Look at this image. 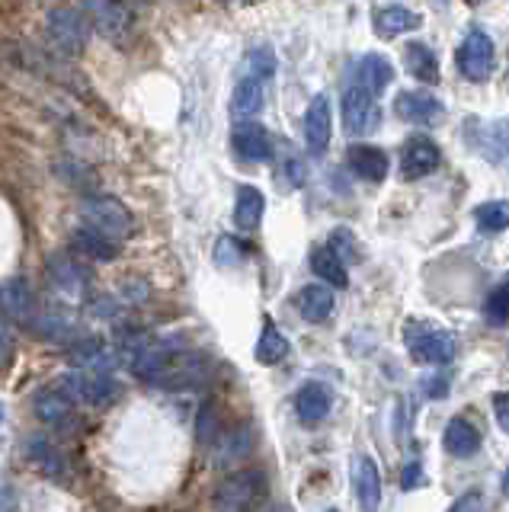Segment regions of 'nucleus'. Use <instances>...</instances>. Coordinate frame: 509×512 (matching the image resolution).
<instances>
[{"instance_id": "obj_15", "label": "nucleus", "mask_w": 509, "mask_h": 512, "mask_svg": "<svg viewBox=\"0 0 509 512\" xmlns=\"http://www.w3.org/2000/svg\"><path fill=\"white\" fill-rule=\"evenodd\" d=\"M71 394L68 391H55V388H45L33 397V410L45 426H55V429H65L74 420V404H71Z\"/></svg>"}, {"instance_id": "obj_2", "label": "nucleus", "mask_w": 509, "mask_h": 512, "mask_svg": "<svg viewBox=\"0 0 509 512\" xmlns=\"http://www.w3.org/2000/svg\"><path fill=\"white\" fill-rule=\"evenodd\" d=\"M404 343L410 349L413 362H420V365H449L458 352L455 336L436 324H426V320H410V324H404Z\"/></svg>"}, {"instance_id": "obj_27", "label": "nucleus", "mask_w": 509, "mask_h": 512, "mask_svg": "<svg viewBox=\"0 0 509 512\" xmlns=\"http://www.w3.org/2000/svg\"><path fill=\"white\" fill-rule=\"evenodd\" d=\"M295 407H298V416L305 423H321L330 413V391L317 381L301 384V391L295 397Z\"/></svg>"}, {"instance_id": "obj_34", "label": "nucleus", "mask_w": 509, "mask_h": 512, "mask_svg": "<svg viewBox=\"0 0 509 512\" xmlns=\"http://www.w3.org/2000/svg\"><path fill=\"white\" fill-rule=\"evenodd\" d=\"M244 260H247V244H244V240H237L231 234L218 237V244H215V263L221 269H234V266H241Z\"/></svg>"}, {"instance_id": "obj_25", "label": "nucleus", "mask_w": 509, "mask_h": 512, "mask_svg": "<svg viewBox=\"0 0 509 512\" xmlns=\"http://www.w3.org/2000/svg\"><path fill=\"white\" fill-rule=\"evenodd\" d=\"M295 301H298L301 317L311 320V324H324V320L333 314V308H337V298H333L327 285H305Z\"/></svg>"}, {"instance_id": "obj_38", "label": "nucleus", "mask_w": 509, "mask_h": 512, "mask_svg": "<svg viewBox=\"0 0 509 512\" xmlns=\"http://www.w3.org/2000/svg\"><path fill=\"white\" fill-rule=\"evenodd\" d=\"M330 247L337 250L343 260H356V237H353V231H346V228H337L330 234Z\"/></svg>"}, {"instance_id": "obj_37", "label": "nucleus", "mask_w": 509, "mask_h": 512, "mask_svg": "<svg viewBox=\"0 0 509 512\" xmlns=\"http://www.w3.org/2000/svg\"><path fill=\"white\" fill-rule=\"evenodd\" d=\"M221 420H218V410H215V404L209 400L202 410H199V426H196V436H199V442L202 445H212V442H218V436H221Z\"/></svg>"}, {"instance_id": "obj_33", "label": "nucleus", "mask_w": 509, "mask_h": 512, "mask_svg": "<svg viewBox=\"0 0 509 512\" xmlns=\"http://www.w3.org/2000/svg\"><path fill=\"white\" fill-rule=\"evenodd\" d=\"M474 221L477 228H481L484 234H500L509 228V202L503 199H493V202H484L474 208Z\"/></svg>"}, {"instance_id": "obj_16", "label": "nucleus", "mask_w": 509, "mask_h": 512, "mask_svg": "<svg viewBox=\"0 0 509 512\" xmlns=\"http://www.w3.org/2000/svg\"><path fill=\"white\" fill-rule=\"evenodd\" d=\"M4 317L20 320L23 327H33V320L39 317L33 285H29L26 279H7V285H4Z\"/></svg>"}, {"instance_id": "obj_46", "label": "nucleus", "mask_w": 509, "mask_h": 512, "mask_svg": "<svg viewBox=\"0 0 509 512\" xmlns=\"http://www.w3.org/2000/svg\"><path fill=\"white\" fill-rule=\"evenodd\" d=\"M276 512H285V509H276Z\"/></svg>"}, {"instance_id": "obj_42", "label": "nucleus", "mask_w": 509, "mask_h": 512, "mask_svg": "<svg viewBox=\"0 0 509 512\" xmlns=\"http://www.w3.org/2000/svg\"><path fill=\"white\" fill-rule=\"evenodd\" d=\"M445 384H449V381H445V378L426 381V394H429V397H445Z\"/></svg>"}, {"instance_id": "obj_32", "label": "nucleus", "mask_w": 509, "mask_h": 512, "mask_svg": "<svg viewBox=\"0 0 509 512\" xmlns=\"http://www.w3.org/2000/svg\"><path fill=\"white\" fill-rule=\"evenodd\" d=\"M276 154H279V160H276V170H279V180L289 186V189H298V186H305V180H308V170H305V160H301L298 154H295V148L292 144H276Z\"/></svg>"}, {"instance_id": "obj_35", "label": "nucleus", "mask_w": 509, "mask_h": 512, "mask_svg": "<svg viewBox=\"0 0 509 512\" xmlns=\"http://www.w3.org/2000/svg\"><path fill=\"white\" fill-rule=\"evenodd\" d=\"M276 71V55L273 48H253V52H247L244 64H241V74H253V77H263L269 80Z\"/></svg>"}, {"instance_id": "obj_4", "label": "nucleus", "mask_w": 509, "mask_h": 512, "mask_svg": "<svg viewBox=\"0 0 509 512\" xmlns=\"http://www.w3.org/2000/svg\"><path fill=\"white\" fill-rule=\"evenodd\" d=\"M378 93H372L365 84H356L353 87H346L343 93V122H346V132L349 135H372L375 128L381 125V106L375 100Z\"/></svg>"}, {"instance_id": "obj_7", "label": "nucleus", "mask_w": 509, "mask_h": 512, "mask_svg": "<svg viewBox=\"0 0 509 512\" xmlns=\"http://www.w3.org/2000/svg\"><path fill=\"white\" fill-rule=\"evenodd\" d=\"M81 218L84 224H93L97 231L109 234V237H122L132 231V212L125 208L122 202L109 199V196H97V199H87L81 205Z\"/></svg>"}, {"instance_id": "obj_26", "label": "nucleus", "mask_w": 509, "mask_h": 512, "mask_svg": "<svg viewBox=\"0 0 509 512\" xmlns=\"http://www.w3.org/2000/svg\"><path fill=\"white\" fill-rule=\"evenodd\" d=\"M266 212V199L257 186H241L237 189V205H234V224L241 231H257Z\"/></svg>"}, {"instance_id": "obj_12", "label": "nucleus", "mask_w": 509, "mask_h": 512, "mask_svg": "<svg viewBox=\"0 0 509 512\" xmlns=\"http://www.w3.org/2000/svg\"><path fill=\"white\" fill-rule=\"evenodd\" d=\"M81 4L103 36H109V39L129 36V10H125L119 0H81Z\"/></svg>"}, {"instance_id": "obj_30", "label": "nucleus", "mask_w": 509, "mask_h": 512, "mask_svg": "<svg viewBox=\"0 0 509 512\" xmlns=\"http://www.w3.org/2000/svg\"><path fill=\"white\" fill-rule=\"evenodd\" d=\"M311 269H314V276H321L324 282H330L333 288H346L349 285V276H346V260L343 256L333 250L330 244L321 247V250H314L311 256Z\"/></svg>"}, {"instance_id": "obj_11", "label": "nucleus", "mask_w": 509, "mask_h": 512, "mask_svg": "<svg viewBox=\"0 0 509 512\" xmlns=\"http://www.w3.org/2000/svg\"><path fill=\"white\" fill-rule=\"evenodd\" d=\"M439 160H442V151H439V144L433 138H410L404 144V154H401V173L407 176V180H420V176L426 173H433L439 167Z\"/></svg>"}, {"instance_id": "obj_14", "label": "nucleus", "mask_w": 509, "mask_h": 512, "mask_svg": "<svg viewBox=\"0 0 509 512\" xmlns=\"http://www.w3.org/2000/svg\"><path fill=\"white\" fill-rule=\"evenodd\" d=\"M266 103V80L263 77H253V74H241L234 84L231 93V112L234 119H257L263 112Z\"/></svg>"}, {"instance_id": "obj_3", "label": "nucleus", "mask_w": 509, "mask_h": 512, "mask_svg": "<svg viewBox=\"0 0 509 512\" xmlns=\"http://www.w3.org/2000/svg\"><path fill=\"white\" fill-rule=\"evenodd\" d=\"M45 36H49L52 48L61 55H81L90 42V23L84 13L71 7H55L45 16Z\"/></svg>"}, {"instance_id": "obj_22", "label": "nucleus", "mask_w": 509, "mask_h": 512, "mask_svg": "<svg viewBox=\"0 0 509 512\" xmlns=\"http://www.w3.org/2000/svg\"><path fill=\"white\" fill-rule=\"evenodd\" d=\"M420 26H423V16L401 4L375 10V32L381 39H397V36H404V32H417Z\"/></svg>"}, {"instance_id": "obj_8", "label": "nucleus", "mask_w": 509, "mask_h": 512, "mask_svg": "<svg viewBox=\"0 0 509 512\" xmlns=\"http://www.w3.org/2000/svg\"><path fill=\"white\" fill-rule=\"evenodd\" d=\"M231 148L241 160H250V164H263V160L276 154L273 138H269V132L257 119H237L231 132Z\"/></svg>"}, {"instance_id": "obj_5", "label": "nucleus", "mask_w": 509, "mask_h": 512, "mask_svg": "<svg viewBox=\"0 0 509 512\" xmlns=\"http://www.w3.org/2000/svg\"><path fill=\"white\" fill-rule=\"evenodd\" d=\"M61 384H65V391L74 400H81L87 407H109L122 391L119 381L100 372V368H90V372H68L61 378Z\"/></svg>"}, {"instance_id": "obj_1", "label": "nucleus", "mask_w": 509, "mask_h": 512, "mask_svg": "<svg viewBox=\"0 0 509 512\" xmlns=\"http://www.w3.org/2000/svg\"><path fill=\"white\" fill-rule=\"evenodd\" d=\"M266 474L260 468H244L228 474L212 493V512H253L266 500Z\"/></svg>"}, {"instance_id": "obj_23", "label": "nucleus", "mask_w": 509, "mask_h": 512, "mask_svg": "<svg viewBox=\"0 0 509 512\" xmlns=\"http://www.w3.org/2000/svg\"><path fill=\"white\" fill-rule=\"evenodd\" d=\"M250 448H253V429L247 423H237L234 429L228 432H221L218 442H215V464H234V461H241L250 455Z\"/></svg>"}, {"instance_id": "obj_19", "label": "nucleus", "mask_w": 509, "mask_h": 512, "mask_svg": "<svg viewBox=\"0 0 509 512\" xmlns=\"http://www.w3.org/2000/svg\"><path fill=\"white\" fill-rule=\"evenodd\" d=\"M71 247H74V253H84V256H90V260H100V263H109V260H116V256H119V240L97 231L93 224H81V228H74Z\"/></svg>"}, {"instance_id": "obj_39", "label": "nucleus", "mask_w": 509, "mask_h": 512, "mask_svg": "<svg viewBox=\"0 0 509 512\" xmlns=\"http://www.w3.org/2000/svg\"><path fill=\"white\" fill-rule=\"evenodd\" d=\"M484 509H487V500H484V493H481V490L461 493L458 500L449 506V512H484Z\"/></svg>"}, {"instance_id": "obj_13", "label": "nucleus", "mask_w": 509, "mask_h": 512, "mask_svg": "<svg viewBox=\"0 0 509 512\" xmlns=\"http://www.w3.org/2000/svg\"><path fill=\"white\" fill-rule=\"evenodd\" d=\"M353 490H356V503L362 512H378V506H381V474H378V464L369 455H359L353 461Z\"/></svg>"}, {"instance_id": "obj_43", "label": "nucleus", "mask_w": 509, "mask_h": 512, "mask_svg": "<svg viewBox=\"0 0 509 512\" xmlns=\"http://www.w3.org/2000/svg\"><path fill=\"white\" fill-rule=\"evenodd\" d=\"M503 496L509 500V468H506V474H503Z\"/></svg>"}, {"instance_id": "obj_18", "label": "nucleus", "mask_w": 509, "mask_h": 512, "mask_svg": "<svg viewBox=\"0 0 509 512\" xmlns=\"http://www.w3.org/2000/svg\"><path fill=\"white\" fill-rule=\"evenodd\" d=\"M49 276L65 295H84V288L90 282L87 266H81L71 253H52L49 256Z\"/></svg>"}, {"instance_id": "obj_20", "label": "nucleus", "mask_w": 509, "mask_h": 512, "mask_svg": "<svg viewBox=\"0 0 509 512\" xmlns=\"http://www.w3.org/2000/svg\"><path fill=\"white\" fill-rule=\"evenodd\" d=\"M333 135V109L327 96H314L308 112H305V138H308V148L314 154H321Z\"/></svg>"}, {"instance_id": "obj_28", "label": "nucleus", "mask_w": 509, "mask_h": 512, "mask_svg": "<svg viewBox=\"0 0 509 512\" xmlns=\"http://www.w3.org/2000/svg\"><path fill=\"white\" fill-rule=\"evenodd\" d=\"M356 80L359 84H365L372 93H385L388 90V84L394 80V64L385 58V55H378V52H372V55H365L362 61H359V74H356Z\"/></svg>"}, {"instance_id": "obj_40", "label": "nucleus", "mask_w": 509, "mask_h": 512, "mask_svg": "<svg viewBox=\"0 0 509 512\" xmlns=\"http://www.w3.org/2000/svg\"><path fill=\"white\" fill-rule=\"evenodd\" d=\"M423 484V468H420V461H410L404 474H401V487L404 490H417Z\"/></svg>"}, {"instance_id": "obj_9", "label": "nucleus", "mask_w": 509, "mask_h": 512, "mask_svg": "<svg viewBox=\"0 0 509 512\" xmlns=\"http://www.w3.org/2000/svg\"><path fill=\"white\" fill-rule=\"evenodd\" d=\"M471 141L490 164L509 167V119H493L487 125H471Z\"/></svg>"}, {"instance_id": "obj_21", "label": "nucleus", "mask_w": 509, "mask_h": 512, "mask_svg": "<svg viewBox=\"0 0 509 512\" xmlns=\"http://www.w3.org/2000/svg\"><path fill=\"white\" fill-rule=\"evenodd\" d=\"M23 452H26V458L33 461L45 477H52V480H65L68 477L65 455H61L45 436H29L26 445H23Z\"/></svg>"}, {"instance_id": "obj_31", "label": "nucleus", "mask_w": 509, "mask_h": 512, "mask_svg": "<svg viewBox=\"0 0 509 512\" xmlns=\"http://www.w3.org/2000/svg\"><path fill=\"white\" fill-rule=\"evenodd\" d=\"M289 352H292V346L282 336V330L273 324V320H263V333L257 340V362L260 365H279Z\"/></svg>"}, {"instance_id": "obj_10", "label": "nucleus", "mask_w": 509, "mask_h": 512, "mask_svg": "<svg viewBox=\"0 0 509 512\" xmlns=\"http://www.w3.org/2000/svg\"><path fill=\"white\" fill-rule=\"evenodd\" d=\"M394 112H397V116H401L404 122H413V125H439L442 116H445V106L436 100L433 93L404 90L401 96H397Z\"/></svg>"}, {"instance_id": "obj_45", "label": "nucleus", "mask_w": 509, "mask_h": 512, "mask_svg": "<svg viewBox=\"0 0 509 512\" xmlns=\"http://www.w3.org/2000/svg\"><path fill=\"white\" fill-rule=\"evenodd\" d=\"M324 512H337V509H324Z\"/></svg>"}, {"instance_id": "obj_44", "label": "nucleus", "mask_w": 509, "mask_h": 512, "mask_svg": "<svg viewBox=\"0 0 509 512\" xmlns=\"http://www.w3.org/2000/svg\"><path fill=\"white\" fill-rule=\"evenodd\" d=\"M218 4H228V0H218Z\"/></svg>"}, {"instance_id": "obj_36", "label": "nucleus", "mask_w": 509, "mask_h": 512, "mask_svg": "<svg viewBox=\"0 0 509 512\" xmlns=\"http://www.w3.org/2000/svg\"><path fill=\"white\" fill-rule=\"evenodd\" d=\"M484 314H487L490 324H509V282L493 288L487 304H484Z\"/></svg>"}, {"instance_id": "obj_6", "label": "nucleus", "mask_w": 509, "mask_h": 512, "mask_svg": "<svg viewBox=\"0 0 509 512\" xmlns=\"http://www.w3.org/2000/svg\"><path fill=\"white\" fill-rule=\"evenodd\" d=\"M455 61H458L461 74L474 80V84H481V80H487L493 74V68H497V48H493V39L487 32L474 29L465 36V42H461Z\"/></svg>"}, {"instance_id": "obj_41", "label": "nucleus", "mask_w": 509, "mask_h": 512, "mask_svg": "<svg viewBox=\"0 0 509 512\" xmlns=\"http://www.w3.org/2000/svg\"><path fill=\"white\" fill-rule=\"evenodd\" d=\"M493 413H497V426L509 432V394H493Z\"/></svg>"}, {"instance_id": "obj_24", "label": "nucleus", "mask_w": 509, "mask_h": 512, "mask_svg": "<svg viewBox=\"0 0 509 512\" xmlns=\"http://www.w3.org/2000/svg\"><path fill=\"white\" fill-rule=\"evenodd\" d=\"M442 445L452 458H471L481 452V432H477L468 420H452L442 432Z\"/></svg>"}, {"instance_id": "obj_17", "label": "nucleus", "mask_w": 509, "mask_h": 512, "mask_svg": "<svg viewBox=\"0 0 509 512\" xmlns=\"http://www.w3.org/2000/svg\"><path fill=\"white\" fill-rule=\"evenodd\" d=\"M346 164L365 183H381L388 176V154L375 144H353L346 154Z\"/></svg>"}, {"instance_id": "obj_29", "label": "nucleus", "mask_w": 509, "mask_h": 512, "mask_svg": "<svg viewBox=\"0 0 509 512\" xmlns=\"http://www.w3.org/2000/svg\"><path fill=\"white\" fill-rule=\"evenodd\" d=\"M404 64H407V71L413 77L423 80V84H436V80H439V61H436L433 48H429L426 42H407Z\"/></svg>"}]
</instances>
